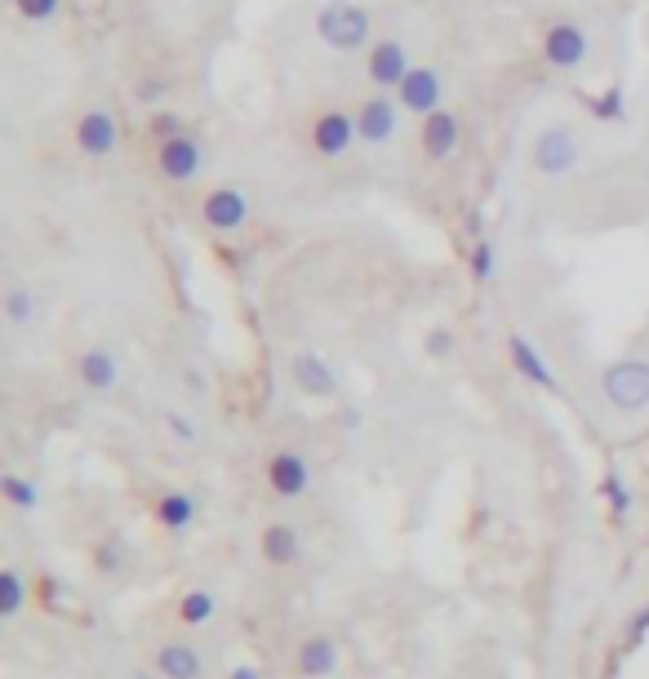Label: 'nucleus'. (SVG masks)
Here are the masks:
<instances>
[{"mask_svg": "<svg viewBox=\"0 0 649 679\" xmlns=\"http://www.w3.org/2000/svg\"><path fill=\"white\" fill-rule=\"evenodd\" d=\"M14 10H19V19H27V23H49V19L58 14V0H14Z\"/></svg>", "mask_w": 649, "mask_h": 679, "instance_id": "bb28decb", "label": "nucleus"}, {"mask_svg": "<svg viewBox=\"0 0 649 679\" xmlns=\"http://www.w3.org/2000/svg\"><path fill=\"white\" fill-rule=\"evenodd\" d=\"M449 347H453V337H449L445 329H436V333L427 337V352H432V356H449Z\"/></svg>", "mask_w": 649, "mask_h": 679, "instance_id": "2f4dec72", "label": "nucleus"}, {"mask_svg": "<svg viewBox=\"0 0 649 679\" xmlns=\"http://www.w3.org/2000/svg\"><path fill=\"white\" fill-rule=\"evenodd\" d=\"M165 431H169L174 440H182V444L197 440V427H191V418H182V414H165Z\"/></svg>", "mask_w": 649, "mask_h": 679, "instance_id": "c756f323", "label": "nucleus"}, {"mask_svg": "<svg viewBox=\"0 0 649 679\" xmlns=\"http://www.w3.org/2000/svg\"><path fill=\"white\" fill-rule=\"evenodd\" d=\"M156 165H161V174H165L169 182H191V178L201 174V143L187 139V133H178V139L161 143Z\"/></svg>", "mask_w": 649, "mask_h": 679, "instance_id": "9d476101", "label": "nucleus"}, {"mask_svg": "<svg viewBox=\"0 0 649 679\" xmlns=\"http://www.w3.org/2000/svg\"><path fill=\"white\" fill-rule=\"evenodd\" d=\"M298 556H303V537H298V528L294 524H268L263 528V560L268 564H298Z\"/></svg>", "mask_w": 649, "mask_h": 679, "instance_id": "f3484780", "label": "nucleus"}, {"mask_svg": "<svg viewBox=\"0 0 649 679\" xmlns=\"http://www.w3.org/2000/svg\"><path fill=\"white\" fill-rule=\"evenodd\" d=\"M0 493H5V502L10 507H19V511H36L40 507V489L32 485V480H23V475H0Z\"/></svg>", "mask_w": 649, "mask_h": 679, "instance_id": "5701e85b", "label": "nucleus"}, {"mask_svg": "<svg viewBox=\"0 0 649 679\" xmlns=\"http://www.w3.org/2000/svg\"><path fill=\"white\" fill-rule=\"evenodd\" d=\"M156 675L161 679H201V653L191 644H165L156 653Z\"/></svg>", "mask_w": 649, "mask_h": 679, "instance_id": "a211bd4d", "label": "nucleus"}, {"mask_svg": "<svg viewBox=\"0 0 649 679\" xmlns=\"http://www.w3.org/2000/svg\"><path fill=\"white\" fill-rule=\"evenodd\" d=\"M588 107H592V116H597V120H610V124L627 120V103H623V90H618V85H610L605 94L588 98Z\"/></svg>", "mask_w": 649, "mask_h": 679, "instance_id": "b1692460", "label": "nucleus"}, {"mask_svg": "<svg viewBox=\"0 0 649 679\" xmlns=\"http://www.w3.org/2000/svg\"><path fill=\"white\" fill-rule=\"evenodd\" d=\"M472 276H476L481 285L494 276V245H489V240H476V249H472Z\"/></svg>", "mask_w": 649, "mask_h": 679, "instance_id": "cd10ccee", "label": "nucleus"}, {"mask_svg": "<svg viewBox=\"0 0 649 679\" xmlns=\"http://www.w3.org/2000/svg\"><path fill=\"white\" fill-rule=\"evenodd\" d=\"M214 614H219L214 591H187V595L178 599V618H182L187 627H205V622H214Z\"/></svg>", "mask_w": 649, "mask_h": 679, "instance_id": "412c9836", "label": "nucleus"}, {"mask_svg": "<svg viewBox=\"0 0 649 679\" xmlns=\"http://www.w3.org/2000/svg\"><path fill=\"white\" fill-rule=\"evenodd\" d=\"M601 391L614 409L623 414H640L649 409V360H614L601 373Z\"/></svg>", "mask_w": 649, "mask_h": 679, "instance_id": "f03ea898", "label": "nucleus"}, {"mask_svg": "<svg viewBox=\"0 0 649 679\" xmlns=\"http://www.w3.org/2000/svg\"><path fill=\"white\" fill-rule=\"evenodd\" d=\"M601 493H605V502L614 507V515H627V511H632V489L623 485V475H618V470H610L605 480H601Z\"/></svg>", "mask_w": 649, "mask_h": 679, "instance_id": "393cba45", "label": "nucleus"}, {"mask_svg": "<svg viewBox=\"0 0 649 679\" xmlns=\"http://www.w3.org/2000/svg\"><path fill=\"white\" fill-rule=\"evenodd\" d=\"M352 139H356V120L347 111H320L316 124H311V147L324 156V160H339L352 152Z\"/></svg>", "mask_w": 649, "mask_h": 679, "instance_id": "6e6552de", "label": "nucleus"}, {"mask_svg": "<svg viewBox=\"0 0 649 679\" xmlns=\"http://www.w3.org/2000/svg\"><path fill=\"white\" fill-rule=\"evenodd\" d=\"M76 147L90 160H103V156H111L120 147V124H116V116L107 107H94V111H85L76 120Z\"/></svg>", "mask_w": 649, "mask_h": 679, "instance_id": "39448f33", "label": "nucleus"}, {"mask_svg": "<svg viewBox=\"0 0 649 679\" xmlns=\"http://www.w3.org/2000/svg\"><path fill=\"white\" fill-rule=\"evenodd\" d=\"M156 520H161V528H169V533L191 528V524H197V498L182 493V489L161 493V502H156Z\"/></svg>", "mask_w": 649, "mask_h": 679, "instance_id": "6ab92c4d", "label": "nucleus"}, {"mask_svg": "<svg viewBox=\"0 0 649 679\" xmlns=\"http://www.w3.org/2000/svg\"><path fill=\"white\" fill-rule=\"evenodd\" d=\"M161 90H165L161 81H152V85H139V98H148V103H152V98H161Z\"/></svg>", "mask_w": 649, "mask_h": 679, "instance_id": "f704fd0d", "label": "nucleus"}, {"mask_svg": "<svg viewBox=\"0 0 649 679\" xmlns=\"http://www.w3.org/2000/svg\"><path fill=\"white\" fill-rule=\"evenodd\" d=\"M152 133H156L161 143L178 139V133H182V116H174V111H156V120H152Z\"/></svg>", "mask_w": 649, "mask_h": 679, "instance_id": "c85d7f7f", "label": "nucleus"}, {"mask_svg": "<svg viewBox=\"0 0 649 679\" xmlns=\"http://www.w3.org/2000/svg\"><path fill=\"white\" fill-rule=\"evenodd\" d=\"M645 631H649V608H645V614H640V618H636V622H632V640H640V635H645Z\"/></svg>", "mask_w": 649, "mask_h": 679, "instance_id": "473e14b6", "label": "nucleus"}, {"mask_svg": "<svg viewBox=\"0 0 649 679\" xmlns=\"http://www.w3.org/2000/svg\"><path fill=\"white\" fill-rule=\"evenodd\" d=\"M268 480H272L276 498L294 502V498H303L307 485H311V466H307V457H303L298 449H281V453L268 462Z\"/></svg>", "mask_w": 649, "mask_h": 679, "instance_id": "1a4fd4ad", "label": "nucleus"}, {"mask_svg": "<svg viewBox=\"0 0 649 679\" xmlns=\"http://www.w3.org/2000/svg\"><path fill=\"white\" fill-rule=\"evenodd\" d=\"M120 556H125L120 541H107V547H98V569H103V573H116V569H120Z\"/></svg>", "mask_w": 649, "mask_h": 679, "instance_id": "7c9ffc66", "label": "nucleus"}, {"mask_svg": "<svg viewBox=\"0 0 649 679\" xmlns=\"http://www.w3.org/2000/svg\"><path fill=\"white\" fill-rule=\"evenodd\" d=\"M316 36L320 45H330L334 53H356L369 40V14L365 5H352V0H330L316 14Z\"/></svg>", "mask_w": 649, "mask_h": 679, "instance_id": "f257e3e1", "label": "nucleus"}, {"mask_svg": "<svg viewBox=\"0 0 649 679\" xmlns=\"http://www.w3.org/2000/svg\"><path fill=\"white\" fill-rule=\"evenodd\" d=\"M530 160L543 178H560L578 165V139H574V129L565 124H547L534 133V147H530Z\"/></svg>", "mask_w": 649, "mask_h": 679, "instance_id": "7ed1b4c3", "label": "nucleus"}, {"mask_svg": "<svg viewBox=\"0 0 649 679\" xmlns=\"http://www.w3.org/2000/svg\"><path fill=\"white\" fill-rule=\"evenodd\" d=\"M5 315H10V324L23 329V324L36 315V298H32L27 289H10V294H5Z\"/></svg>", "mask_w": 649, "mask_h": 679, "instance_id": "a878e982", "label": "nucleus"}, {"mask_svg": "<svg viewBox=\"0 0 649 679\" xmlns=\"http://www.w3.org/2000/svg\"><path fill=\"white\" fill-rule=\"evenodd\" d=\"M401 107H410L414 116H432L440 111V76L432 67H410V76L401 81Z\"/></svg>", "mask_w": 649, "mask_h": 679, "instance_id": "9b49d317", "label": "nucleus"}, {"mask_svg": "<svg viewBox=\"0 0 649 679\" xmlns=\"http://www.w3.org/2000/svg\"><path fill=\"white\" fill-rule=\"evenodd\" d=\"M397 129H401V116H397L392 98H369V103H361V111H356V133H361L365 143H387Z\"/></svg>", "mask_w": 649, "mask_h": 679, "instance_id": "4468645a", "label": "nucleus"}, {"mask_svg": "<svg viewBox=\"0 0 649 679\" xmlns=\"http://www.w3.org/2000/svg\"><path fill=\"white\" fill-rule=\"evenodd\" d=\"M298 670H303L307 679L334 675V670H339V644H334V635H311V640H303V648H298Z\"/></svg>", "mask_w": 649, "mask_h": 679, "instance_id": "dca6fc26", "label": "nucleus"}, {"mask_svg": "<svg viewBox=\"0 0 649 679\" xmlns=\"http://www.w3.org/2000/svg\"><path fill=\"white\" fill-rule=\"evenodd\" d=\"M507 356H511V365H516V373L521 378H530L534 386H556V373L547 369V360L539 356V347H530V337H521V333H511L507 337Z\"/></svg>", "mask_w": 649, "mask_h": 679, "instance_id": "2eb2a0df", "label": "nucleus"}, {"mask_svg": "<svg viewBox=\"0 0 649 679\" xmlns=\"http://www.w3.org/2000/svg\"><path fill=\"white\" fill-rule=\"evenodd\" d=\"M81 382L90 386V391H111L116 386V378H120V369H116V360H111V352H85L81 356Z\"/></svg>", "mask_w": 649, "mask_h": 679, "instance_id": "aec40b11", "label": "nucleus"}, {"mask_svg": "<svg viewBox=\"0 0 649 679\" xmlns=\"http://www.w3.org/2000/svg\"><path fill=\"white\" fill-rule=\"evenodd\" d=\"M459 116L453 111H432V116H423V152L432 156V160H449L453 152H459Z\"/></svg>", "mask_w": 649, "mask_h": 679, "instance_id": "ddd939ff", "label": "nucleus"}, {"mask_svg": "<svg viewBox=\"0 0 649 679\" xmlns=\"http://www.w3.org/2000/svg\"><path fill=\"white\" fill-rule=\"evenodd\" d=\"M227 679H263V675H258L253 666H232V675Z\"/></svg>", "mask_w": 649, "mask_h": 679, "instance_id": "72a5a7b5", "label": "nucleus"}, {"mask_svg": "<svg viewBox=\"0 0 649 679\" xmlns=\"http://www.w3.org/2000/svg\"><path fill=\"white\" fill-rule=\"evenodd\" d=\"M365 76H369V85H378V90H401V81L410 76L405 45H401V40H392V36L378 40V45H369Z\"/></svg>", "mask_w": 649, "mask_h": 679, "instance_id": "0eeeda50", "label": "nucleus"}, {"mask_svg": "<svg viewBox=\"0 0 649 679\" xmlns=\"http://www.w3.org/2000/svg\"><path fill=\"white\" fill-rule=\"evenodd\" d=\"M10 5H14V0H10Z\"/></svg>", "mask_w": 649, "mask_h": 679, "instance_id": "c9c22d12", "label": "nucleus"}, {"mask_svg": "<svg viewBox=\"0 0 649 679\" xmlns=\"http://www.w3.org/2000/svg\"><path fill=\"white\" fill-rule=\"evenodd\" d=\"M23 604H27V586H23V577H19V569L10 564V569H0V618H19L23 614Z\"/></svg>", "mask_w": 649, "mask_h": 679, "instance_id": "4be33fe9", "label": "nucleus"}, {"mask_svg": "<svg viewBox=\"0 0 649 679\" xmlns=\"http://www.w3.org/2000/svg\"><path fill=\"white\" fill-rule=\"evenodd\" d=\"M201 218H205L210 231H223V236L240 231L249 223V200H245L240 187H214L205 195V205H201Z\"/></svg>", "mask_w": 649, "mask_h": 679, "instance_id": "423d86ee", "label": "nucleus"}, {"mask_svg": "<svg viewBox=\"0 0 649 679\" xmlns=\"http://www.w3.org/2000/svg\"><path fill=\"white\" fill-rule=\"evenodd\" d=\"M588 32H582L578 23H556V27H547V36H543V58L552 62V67H560V72H578L582 62H588Z\"/></svg>", "mask_w": 649, "mask_h": 679, "instance_id": "20e7f679", "label": "nucleus"}, {"mask_svg": "<svg viewBox=\"0 0 649 679\" xmlns=\"http://www.w3.org/2000/svg\"><path fill=\"white\" fill-rule=\"evenodd\" d=\"M290 373H294V386H298L303 395H316V400H330V395H339V378H334V369L324 365L316 352L294 356Z\"/></svg>", "mask_w": 649, "mask_h": 679, "instance_id": "f8f14e48", "label": "nucleus"}]
</instances>
